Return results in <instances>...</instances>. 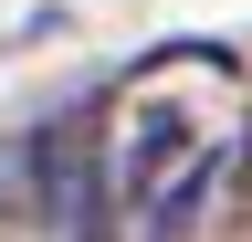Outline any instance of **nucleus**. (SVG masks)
<instances>
[{"mask_svg": "<svg viewBox=\"0 0 252 242\" xmlns=\"http://www.w3.org/2000/svg\"><path fill=\"white\" fill-rule=\"evenodd\" d=\"M42 147V232L53 242H116V147H105V105H63L53 127H32Z\"/></svg>", "mask_w": 252, "mask_h": 242, "instance_id": "nucleus-1", "label": "nucleus"}, {"mask_svg": "<svg viewBox=\"0 0 252 242\" xmlns=\"http://www.w3.org/2000/svg\"><path fill=\"white\" fill-rule=\"evenodd\" d=\"M32 221H42V147L11 137V147H0V242L32 232Z\"/></svg>", "mask_w": 252, "mask_h": 242, "instance_id": "nucleus-2", "label": "nucleus"}, {"mask_svg": "<svg viewBox=\"0 0 252 242\" xmlns=\"http://www.w3.org/2000/svg\"><path fill=\"white\" fill-rule=\"evenodd\" d=\"M200 210H210V169H189L179 190L147 210V242H189V221H200Z\"/></svg>", "mask_w": 252, "mask_h": 242, "instance_id": "nucleus-3", "label": "nucleus"}, {"mask_svg": "<svg viewBox=\"0 0 252 242\" xmlns=\"http://www.w3.org/2000/svg\"><path fill=\"white\" fill-rule=\"evenodd\" d=\"M220 210H231V242H252V137H242V158H231V200H220Z\"/></svg>", "mask_w": 252, "mask_h": 242, "instance_id": "nucleus-4", "label": "nucleus"}]
</instances>
